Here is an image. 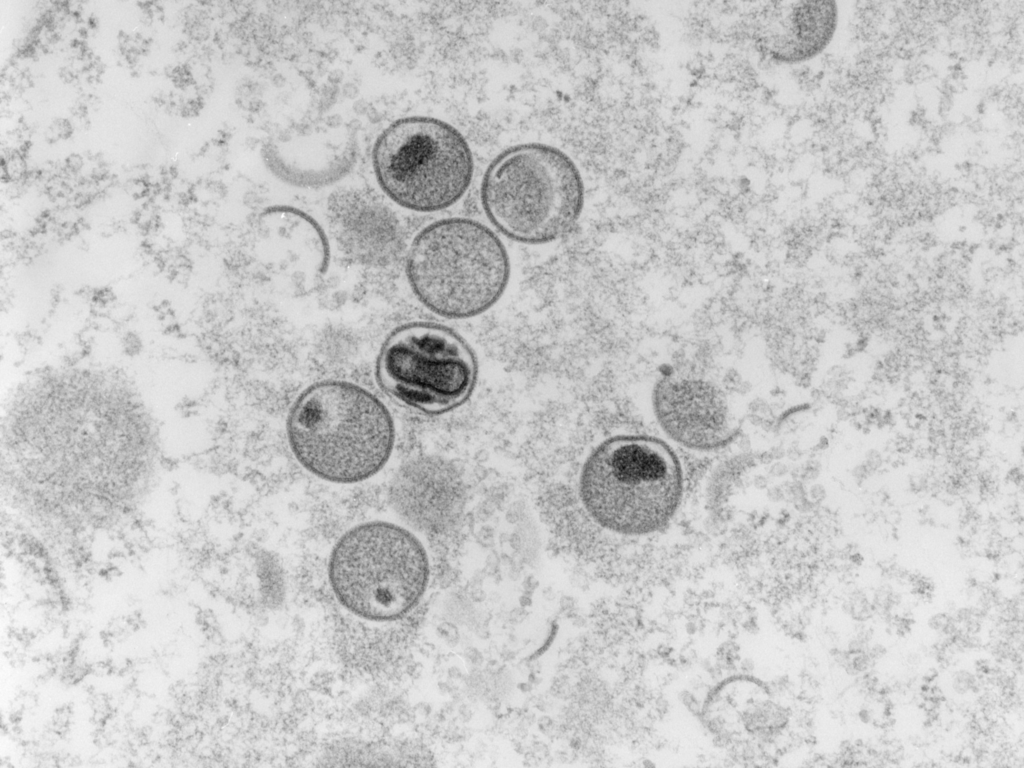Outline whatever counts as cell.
Here are the masks:
<instances>
[{
  "label": "cell",
  "instance_id": "obj_8",
  "mask_svg": "<svg viewBox=\"0 0 1024 768\" xmlns=\"http://www.w3.org/2000/svg\"><path fill=\"white\" fill-rule=\"evenodd\" d=\"M262 157L268 169L287 184L325 187L353 168L357 137L343 121H322L271 138L263 146Z\"/></svg>",
  "mask_w": 1024,
  "mask_h": 768
},
{
  "label": "cell",
  "instance_id": "obj_15",
  "mask_svg": "<svg viewBox=\"0 0 1024 768\" xmlns=\"http://www.w3.org/2000/svg\"><path fill=\"white\" fill-rule=\"evenodd\" d=\"M864 465L870 472L876 470L881 465L880 454L875 450L869 451L866 455V462Z\"/></svg>",
  "mask_w": 1024,
  "mask_h": 768
},
{
  "label": "cell",
  "instance_id": "obj_3",
  "mask_svg": "<svg viewBox=\"0 0 1024 768\" xmlns=\"http://www.w3.org/2000/svg\"><path fill=\"white\" fill-rule=\"evenodd\" d=\"M405 274L420 304L450 320L477 317L503 296L510 281L509 253L488 226L448 217L424 226L406 254Z\"/></svg>",
  "mask_w": 1024,
  "mask_h": 768
},
{
  "label": "cell",
  "instance_id": "obj_4",
  "mask_svg": "<svg viewBox=\"0 0 1024 768\" xmlns=\"http://www.w3.org/2000/svg\"><path fill=\"white\" fill-rule=\"evenodd\" d=\"M479 195L490 223L508 239L527 245L548 244L570 232L585 198L574 161L543 143L500 152L483 174Z\"/></svg>",
  "mask_w": 1024,
  "mask_h": 768
},
{
  "label": "cell",
  "instance_id": "obj_10",
  "mask_svg": "<svg viewBox=\"0 0 1024 768\" xmlns=\"http://www.w3.org/2000/svg\"><path fill=\"white\" fill-rule=\"evenodd\" d=\"M838 22L834 1H778L756 15L752 41L765 58L797 64L819 55L831 42Z\"/></svg>",
  "mask_w": 1024,
  "mask_h": 768
},
{
  "label": "cell",
  "instance_id": "obj_7",
  "mask_svg": "<svg viewBox=\"0 0 1024 768\" xmlns=\"http://www.w3.org/2000/svg\"><path fill=\"white\" fill-rule=\"evenodd\" d=\"M478 375L470 344L450 327L412 321L383 342L376 378L391 397L427 414L454 409L471 395Z\"/></svg>",
  "mask_w": 1024,
  "mask_h": 768
},
{
  "label": "cell",
  "instance_id": "obj_18",
  "mask_svg": "<svg viewBox=\"0 0 1024 768\" xmlns=\"http://www.w3.org/2000/svg\"><path fill=\"white\" fill-rule=\"evenodd\" d=\"M859 717L863 722H868L871 719L870 713L866 709H862L859 712Z\"/></svg>",
  "mask_w": 1024,
  "mask_h": 768
},
{
  "label": "cell",
  "instance_id": "obj_12",
  "mask_svg": "<svg viewBox=\"0 0 1024 768\" xmlns=\"http://www.w3.org/2000/svg\"><path fill=\"white\" fill-rule=\"evenodd\" d=\"M788 720L786 711L768 699H758L742 711V722L747 731L755 735L773 734L785 727Z\"/></svg>",
  "mask_w": 1024,
  "mask_h": 768
},
{
  "label": "cell",
  "instance_id": "obj_2",
  "mask_svg": "<svg viewBox=\"0 0 1024 768\" xmlns=\"http://www.w3.org/2000/svg\"><path fill=\"white\" fill-rule=\"evenodd\" d=\"M684 473L672 447L643 434H621L599 443L579 474V498L600 527L627 536L664 528L683 497Z\"/></svg>",
  "mask_w": 1024,
  "mask_h": 768
},
{
  "label": "cell",
  "instance_id": "obj_13",
  "mask_svg": "<svg viewBox=\"0 0 1024 768\" xmlns=\"http://www.w3.org/2000/svg\"><path fill=\"white\" fill-rule=\"evenodd\" d=\"M952 688L958 694H965L969 691L975 692L978 688V680L969 671L961 670L953 675Z\"/></svg>",
  "mask_w": 1024,
  "mask_h": 768
},
{
  "label": "cell",
  "instance_id": "obj_6",
  "mask_svg": "<svg viewBox=\"0 0 1024 768\" xmlns=\"http://www.w3.org/2000/svg\"><path fill=\"white\" fill-rule=\"evenodd\" d=\"M376 181L398 206L433 213L459 202L469 189L474 161L453 125L430 116H407L385 127L371 151Z\"/></svg>",
  "mask_w": 1024,
  "mask_h": 768
},
{
  "label": "cell",
  "instance_id": "obj_14",
  "mask_svg": "<svg viewBox=\"0 0 1024 768\" xmlns=\"http://www.w3.org/2000/svg\"><path fill=\"white\" fill-rule=\"evenodd\" d=\"M952 619L953 618L947 614L938 613L936 615H933L929 619L928 625L933 630L943 632L945 627L951 622Z\"/></svg>",
  "mask_w": 1024,
  "mask_h": 768
},
{
  "label": "cell",
  "instance_id": "obj_1",
  "mask_svg": "<svg viewBox=\"0 0 1024 768\" xmlns=\"http://www.w3.org/2000/svg\"><path fill=\"white\" fill-rule=\"evenodd\" d=\"M286 427L298 462L335 483L375 475L395 442L393 418L385 404L364 387L344 380H323L302 391Z\"/></svg>",
  "mask_w": 1024,
  "mask_h": 768
},
{
  "label": "cell",
  "instance_id": "obj_17",
  "mask_svg": "<svg viewBox=\"0 0 1024 768\" xmlns=\"http://www.w3.org/2000/svg\"><path fill=\"white\" fill-rule=\"evenodd\" d=\"M869 473H870V471L867 469V467L864 464L857 466L853 470V474H854L855 478H857L858 480H864Z\"/></svg>",
  "mask_w": 1024,
  "mask_h": 768
},
{
  "label": "cell",
  "instance_id": "obj_5",
  "mask_svg": "<svg viewBox=\"0 0 1024 768\" xmlns=\"http://www.w3.org/2000/svg\"><path fill=\"white\" fill-rule=\"evenodd\" d=\"M429 580L430 561L423 543L391 522L353 527L329 557L328 581L337 603L369 623L406 617L424 597Z\"/></svg>",
  "mask_w": 1024,
  "mask_h": 768
},
{
  "label": "cell",
  "instance_id": "obj_9",
  "mask_svg": "<svg viewBox=\"0 0 1024 768\" xmlns=\"http://www.w3.org/2000/svg\"><path fill=\"white\" fill-rule=\"evenodd\" d=\"M652 404L661 429L688 449H722L737 434L723 394L707 381L664 377L654 387Z\"/></svg>",
  "mask_w": 1024,
  "mask_h": 768
},
{
  "label": "cell",
  "instance_id": "obj_11",
  "mask_svg": "<svg viewBox=\"0 0 1024 768\" xmlns=\"http://www.w3.org/2000/svg\"><path fill=\"white\" fill-rule=\"evenodd\" d=\"M329 211L340 238L362 258L379 260L395 248L396 220L375 199L359 191H341L331 197Z\"/></svg>",
  "mask_w": 1024,
  "mask_h": 768
},
{
  "label": "cell",
  "instance_id": "obj_16",
  "mask_svg": "<svg viewBox=\"0 0 1024 768\" xmlns=\"http://www.w3.org/2000/svg\"><path fill=\"white\" fill-rule=\"evenodd\" d=\"M885 653V647L879 644L874 645L867 651V654L871 657L872 660L882 657Z\"/></svg>",
  "mask_w": 1024,
  "mask_h": 768
}]
</instances>
